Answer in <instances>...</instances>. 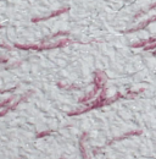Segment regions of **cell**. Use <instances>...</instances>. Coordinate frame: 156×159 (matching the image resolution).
Returning a JSON list of instances; mask_svg holds the SVG:
<instances>
[{
	"label": "cell",
	"instance_id": "6da1fadb",
	"mask_svg": "<svg viewBox=\"0 0 156 159\" xmlns=\"http://www.w3.org/2000/svg\"><path fill=\"white\" fill-rule=\"evenodd\" d=\"M121 98H126V97H124V96H122L121 93H117L115 97L107 98V97H106V89L104 88V89H102V92L100 93L99 98H98L95 102H93L92 104H89V105H88V107H85V108H80V109H77V110H73V111L68 113V115H70V116H76V115H80V114L88 113V111H90V110H93V109H97V108H101V107H106V105H110V104H112L114 102H116V100L121 99Z\"/></svg>",
	"mask_w": 156,
	"mask_h": 159
},
{
	"label": "cell",
	"instance_id": "7a4b0ae2",
	"mask_svg": "<svg viewBox=\"0 0 156 159\" xmlns=\"http://www.w3.org/2000/svg\"><path fill=\"white\" fill-rule=\"evenodd\" d=\"M66 43H68V40H61L55 44H50V45H15L20 49H34V50H43V49H53V48H58L61 45H65Z\"/></svg>",
	"mask_w": 156,
	"mask_h": 159
},
{
	"label": "cell",
	"instance_id": "3957f363",
	"mask_svg": "<svg viewBox=\"0 0 156 159\" xmlns=\"http://www.w3.org/2000/svg\"><path fill=\"white\" fill-rule=\"evenodd\" d=\"M28 94H31V92H29V93H27V94H24V96H22V97H20L19 99L16 100L15 103H10V104H9V105H7L6 108H4L2 110H0V118L5 116V115H6V114H7L9 111H12L14 109H16V108H17V105H19L21 102H23L24 99H27Z\"/></svg>",
	"mask_w": 156,
	"mask_h": 159
},
{
	"label": "cell",
	"instance_id": "277c9868",
	"mask_svg": "<svg viewBox=\"0 0 156 159\" xmlns=\"http://www.w3.org/2000/svg\"><path fill=\"white\" fill-rule=\"evenodd\" d=\"M143 132L140 131V130H136V131H132V132H128V134H126V135H123V136H118V137H114L112 139H110L109 142H106V144L105 146H110L111 143H114V142H117V141H122V139H128V137H131V136H138V135H141Z\"/></svg>",
	"mask_w": 156,
	"mask_h": 159
},
{
	"label": "cell",
	"instance_id": "5b68a950",
	"mask_svg": "<svg viewBox=\"0 0 156 159\" xmlns=\"http://www.w3.org/2000/svg\"><path fill=\"white\" fill-rule=\"evenodd\" d=\"M88 137V134L84 132L82 134L80 139H79V151H80V156H82V159H89L88 156H87V152H85V147H84V139Z\"/></svg>",
	"mask_w": 156,
	"mask_h": 159
},
{
	"label": "cell",
	"instance_id": "8992f818",
	"mask_svg": "<svg viewBox=\"0 0 156 159\" xmlns=\"http://www.w3.org/2000/svg\"><path fill=\"white\" fill-rule=\"evenodd\" d=\"M14 99H15V97H10V98L5 99L4 102H1V103H0V109H1V108H2V109H4V108H6V107H7V105H9V104H10Z\"/></svg>",
	"mask_w": 156,
	"mask_h": 159
},
{
	"label": "cell",
	"instance_id": "52a82bcc",
	"mask_svg": "<svg viewBox=\"0 0 156 159\" xmlns=\"http://www.w3.org/2000/svg\"><path fill=\"white\" fill-rule=\"evenodd\" d=\"M49 134H53V131H45V132H40V134L38 135V139L43 137V136H48Z\"/></svg>",
	"mask_w": 156,
	"mask_h": 159
},
{
	"label": "cell",
	"instance_id": "ba28073f",
	"mask_svg": "<svg viewBox=\"0 0 156 159\" xmlns=\"http://www.w3.org/2000/svg\"><path fill=\"white\" fill-rule=\"evenodd\" d=\"M15 88H10V89H0V94L1 93H6V92H11V91H14Z\"/></svg>",
	"mask_w": 156,
	"mask_h": 159
},
{
	"label": "cell",
	"instance_id": "9c48e42d",
	"mask_svg": "<svg viewBox=\"0 0 156 159\" xmlns=\"http://www.w3.org/2000/svg\"><path fill=\"white\" fill-rule=\"evenodd\" d=\"M0 62H6V59H0Z\"/></svg>",
	"mask_w": 156,
	"mask_h": 159
},
{
	"label": "cell",
	"instance_id": "30bf717a",
	"mask_svg": "<svg viewBox=\"0 0 156 159\" xmlns=\"http://www.w3.org/2000/svg\"><path fill=\"white\" fill-rule=\"evenodd\" d=\"M60 159H63V158H60Z\"/></svg>",
	"mask_w": 156,
	"mask_h": 159
}]
</instances>
